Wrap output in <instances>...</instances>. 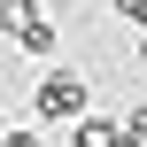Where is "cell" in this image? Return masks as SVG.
<instances>
[{"label": "cell", "mask_w": 147, "mask_h": 147, "mask_svg": "<svg viewBox=\"0 0 147 147\" xmlns=\"http://www.w3.org/2000/svg\"><path fill=\"white\" fill-rule=\"evenodd\" d=\"M31 116H39L47 132H70L78 116H93V78H85V70H47L39 93H31Z\"/></svg>", "instance_id": "cell-1"}, {"label": "cell", "mask_w": 147, "mask_h": 147, "mask_svg": "<svg viewBox=\"0 0 147 147\" xmlns=\"http://www.w3.org/2000/svg\"><path fill=\"white\" fill-rule=\"evenodd\" d=\"M70 147H132L124 140V109H116V116H78V124H70Z\"/></svg>", "instance_id": "cell-2"}, {"label": "cell", "mask_w": 147, "mask_h": 147, "mask_svg": "<svg viewBox=\"0 0 147 147\" xmlns=\"http://www.w3.org/2000/svg\"><path fill=\"white\" fill-rule=\"evenodd\" d=\"M8 39H16V54H31V62H47V54H54V39H62V31H54V23H47V16H31V23H16V31H8Z\"/></svg>", "instance_id": "cell-3"}, {"label": "cell", "mask_w": 147, "mask_h": 147, "mask_svg": "<svg viewBox=\"0 0 147 147\" xmlns=\"http://www.w3.org/2000/svg\"><path fill=\"white\" fill-rule=\"evenodd\" d=\"M39 16V0H0V31H16V23H31Z\"/></svg>", "instance_id": "cell-4"}, {"label": "cell", "mask_w": 147, "mask_h": 147, "mask_svg": "<svg viewBox=\"0 0 147 147\" xmlns=\"http://www.w3.org/2000/svg\"><path fill=\"white\" fill-rule=\"evenodd\" d=\"M0 147H47V124H16V132H0Z\"/></svg>", "instance_id": "cell-5"}, {"label": "cell", "mask_w": 147, "mask_h": 147, "mask_svg": "<svg viewBox=\"0 0 147 147\" xmlns=\"http://www.w3.org/2000/svg\"><path fill=\"white\" fill-rule=\"evenodd\" d=\"M116 8V23H132V31H147V0H109Z\"/></svg>", "instance_id": "cell-6"}, {"label": "cell", "mask_w": 147, "mask_h": 147, "mask_svg": "<svg viewBox=\"0 0 147 147\" xmlns=\"http://www.w3.org/2000/svg\"><path fill=\"white\" fill-rule=\"evenodd\" d=\"M124 140H132V147H147V109H124Z\"/></svg>", "instance_id": "cell-7"}, {"label": "cell", "mask_w": 147, "mask_h": 147, "mask_svg": "<svg viewBox=\"0 0 147 147\" xmlns=\"http://www.w3.org/2000/svg\"><path fill=\"white\" fill-rule=\"evenodd\" d=\"M0 109H8V101H0ZM0 124H8V116H0Z\"/></svg>", "instance_id": "cell-8"}]
</instances>
